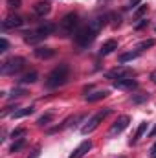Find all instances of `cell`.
Masks as SVG:
<instances>
[{
	"label": "cell",
	"mask_w": 156,
	"mask_h": 158,
	"mask_svg": "<svg viewBox=\"0 0 156 158\" xmlns=\"http://www.w3.org/2000/svg\"><path fill=\"white\" fill-rule=\"evenodd\" d=\"M68 74H70V66L68 64H59V66H55L50 74H48V77H46V86L48 88H57V86H61V85H64L66 81H68Z\"/></svg>",
	"instance_id": "6da1fadb"
},
{
	"label": "cell",
	"mask_w": 156,
	"mask_h": 158,
	"mask_svg": "<svg viewBox=\"0 0 156 158\" xmlns=\"http://www.w3.org/2000/svg\"><path fill=\"white\" fill-rule=\"evenodd\" d=\"M77 26H79V15L77 13H68V15H64L63 20L59 22V30H61V33H64V35H72V33L76 35Z\"/></svg>",
	"instance_id": "7a4b0ae2"
},
{
	"label": "cell",
	"mask_w": 156,
	"mask_h": 158,
	"mask_svg": "<svg viewBox=\"0 0 156 158\" xmlns=\"http://www.w3.org/2000/svg\"><path fill=\"white\" fill-rule=\"evenodd\" d=\"M26 64V59L24 57H11L7 61L2 63V74L6 76H13V74H18Z\"/></svg>",
	"instance_id": "3957f363"
},
{
	"label": "cell",
	"mask_w": 156,
	"mask_h": 158,
	"mask_svg": "<svg viewBox=\"0 0 156 158\" xmlns=\"http://www.w3.org/2000/svg\"><path fill=\"white\" fill-rule=\"evenodd\" d=\"M110 112H112V109L109 107V109H105V110H99L97 114H94L92 118L88 119V123H86V125H83L81 132H83V134H90V132H94V131H96V129L99 127V123H101L103 119L107 118V116H109Z\"/></svg>",
	"instance_id": "277c9868"
},
{
	"label": "cell",
	"mask_w": 156,
	"mask_h": 158,
	"mask_svg": "<svg viewBox=\"0 0 156 158\" xmlns=\"http://www.w3.org/2000/svg\"><path fill=\"white\" fill-rule=\"evenodd\" d=\"M96 31L92 30V28H88V26H84V28H81V30H77L76 31V35H74V39H76V42H77L81 48H88L92 42H94V39H96Z\"/></svg>",
	"instance_id": "5b68a950"
},
{
	"label": "cell",
	"mask_w": 156,
	"mask_h": 158,
	"mask_svg": "<svg viewBox=\"0 0 156 158\" xmlns=\"http://www.w3.org/2000/svg\"><path fill=\"white\" fill-rule=\"evenodd\" d=\"M129 123H130V118H129L127 114L119 116V118L112 123V127H110V131H109V136H110V138H114V136H117V134H121V132L129 127Z\"/></svg>",
	"instance_id": "8992f818"
},
{
	"label": "cell",
	"mask_w": 156,
	"mask_h": 158,
	"mask_svg": "<svg viewBox=\"0 0 156 158\" xmlns=\"http://www.w3.org/2000/svg\"><path fill=\"white\" fill-rule=\"evenodd\" d=\"M134 76V70L129 68V66H116L112 68L110 72H107V77L109 79H125V77H132Z\"/></svg>",
	"instance_id": "52a82bcc"
},
{
	"label": "cell",
	"mask_w": 156,
	"mask_h": 158,
	"mask_svg": "<svg viewBox=\"0 0 156 158\" xmlns=\"http://www.w3.org/2000/svg\"><path fill=\"white\" fill-rule=\"evenodd\" d=\"M109 19H110V13H109V15H97V17H94L92 20H88V28H92L96 33H99V31L103 30V26H107Z\"/></svg>",
	"instance_id": "ba28073f"
},
{
	"label": "cell",
	"mask_w": 156,
	"mask_h": 158,
	"mask_svg": "<svg viewBox=\"0 0 156 158\" xmlns=\"http://www.w3.org/2000/svg\"><path fill=\"white\" fill-rule=\"evenodd\" d=\"M24 24V19L20 15H9L4 22H2V28L4 30H15V28H20Z\"/></svg>",
	"instance_id": "9c48e42d"
},
{
	"label": "cell",
	"mask_w": 156,
	"mask_h": 158,
	"mask_svg": "<svg viewBox=\"0 0 156 158\" xmlns=\"http://www.w3.org/2000/svg\"><path fill=\"white\" fill-rule=\"evenodd\" d=\"M46 37H48V35H44L40 30L26 31V33H24V42H26V44H39V42H42Z\"/></svg>",
	"instance_id": "30bf717a"
},
{
	"label": "cell",
	"mask_w": 156,
	"mask_h": 158,
	"mask_svg": "<svg viewBox=\"0 0 156 158\" xmlns=\"http://www.w3.org/2000/svg\"><path fill=\"white\" fill-rule=\"evenodd\" d=\"M112 85L116 86V88H123V90H132V88H136L138 86V81L132 77H125V79H114L112 81Z\"/></svg>",
	"instance_id": "8fae6325"
},
{
	"label": "cell",
	"mask_w": 156,
	"mask_h": 158,
	"mask_svg": "<svg viewBox=\"0 0 156 158\" xmlns=\"http://www.w3.org/2000/svg\"><path fill=\"white\" fill-rule=\"evenodd\" d=\"M90 149H92V142L90 140H84V142H81L77 147L74 149V153L70 155V158H83Z\"/></svg>",
	"instance_id": "7c38bea8"
},
{
	"label": "cell",
	"mask_w": 156,
	"mask_h": 158,
	"mask_svg": "<svg viewBox=\"0 0 156 158\" xmlns=\"http://www.w3.org/2000/svg\"><path fill=\"white\" fill-rule=\"evenodd\" d=\"M33 53H35V57H39V59H51V57L55 55V50L50 48V46H37V48L33 50Z\"/></svg>",
	"instance_id": "4fadbf2b"
},
{
	"label": "cell",
	"mask_w": 156,
	"mask_h": 158,
	"mask_svg": "<svg viewBox=\"0 0 156 158\" xmlns=\"http://www.w3.org/2000/svg\"><path fill=\"white\" fill-rule=\"evenodd\" d=\"M114 50H117V40L116 39H109L103 42V46L99 48V55L105 57V55H110Z\"/></svg>",
	"instance_id": "5bb4252c"
},
{
	"label": "cell",
	"mask_w": 156,
	"mask_h": 158,
	"mask_svg": "<svg viewBox=\"0 0 156 158\" xmlns=\"http://www.w3.org/2000/svg\"><path fill=\"white\" fill-rule=\"evenodd\" d=\"M33 11H35L37 17H46L51 11V6H50V2H37L33 6Z\"/></svg>",
	"instance_id": "9a60e30c"
},
{
	"label": "cell",
	"mask_w": 156,
	"mask_h": 158,
	"mask_svg": "<svg viewBox=\"0 0 156 158\" xmlns=\"http://www.w3.org/2000/svg\"><path fill=\"white\" fill-rule=\"evenodd\" d=\"M109 96V90H97V92H94V94H86V101L88 103H94V101H99V99H103V98H107Z\"/></svg>",
	"instance_id": "2e32d148"
},
{
	"label": "cell",
	"mask_w": 156,
	"mask_h": 158,
	"mask_svg": "<svg viewBox=\"0 0 156 158\" xmlns=\"http://www.w3.org/2000/svg\"><path fill=\"white\" fill-rule=\"evenodd\" d=\"M140 50H134V52H127V53H121L119 57H117V61L123 64V63H129V61H132V59H136V57H140Z\"/></svg>",
	"instance_id": "e0dca14e"
},
{
	"label": "cell",
	"mask_w": 156,
	"mask_h": 158,
	"mask_svg": "<svg viewBox=\"0 0 156 158\" xmlns=\"http://www.w3.org/2000/svg\"><path fill=\"white\" fill-rule=\"evenodd\" d=\"M37 77H39V74H37V72H28V74H24L22 77L18 79V83H20V85H28V83L31 85V83H35V81H37Z\"/></svg>",
	"instance_id": "ac0fdd59"
},
{
	"label": "cell",
	"mask_w": 156,
	"mask_h": 158,
	"mask_svg": "<svg viewBox=\"0 0 156 158\" xmlns=\"http://www.w3.org/2000/svg\"><path fill=\"white\" fill-rule=\"evenodd\" d=\"M37 30H40V31H42L44 35H48V37H50V35H51V33H53V31L57 30V26H55L53 22H44V24H40Z\"/></svg>",
	"instance_id": "d6986e66"
},
{
	"label": "cell",
	"mask_w": 156,
	"mask_h": 158,
	"mask_svg": "<svg viewBox=\"0 0 156 158\" xmlns=\"http://www.w3.org/2000/svg\"><path fill=\"white\" fill-rule=\"evenodd\" d=\"M33 107H26V109H18V110H15L11 116H13V119H18V118H24V116H30V114H33Z\"/></svg>",
	"instance_id": "ffe728a7"
},
{
	"label": "cell",
	"mask_w": 156,
	"mask_h": 158,
	"mask_svg": "<svg viewBox=\"0 0 156 158\" xmlns=\"http://www.w3.org/2000/svg\"><path fill=\"white\" fill-rule=\"evenodd\" d=\"M147 125H149L147 121H142V123H140V127L136 129V134H134V138L130 140V143H136V142H138V140H140V138L143 136V132L147 131Z\"/></svg>",
	"instance_id": "44dd1931"
},
{
	"label": "cell",
	"mask_w": 156,
	"mask_h": 158,
	"mask_svg": "<svg viewBox=\"0 0 156 158\" xmlns=\"http://www.w3.org/2000/svg\"><path fill=\"white\" fill-rule=\"evenodd\" d=\"M51 119H53V112H46V114H42V116L37 119V125H40V127L50 125V123H51Z\"/></svg>",
	"instance_id": "7402d4cb"
},
{
	"label": "cell",
	"mask_w": 156,
	"mask_h": 158,
	"mask_svg": "<svg viewBox=\"0 0 156 158\" xmlns=\"http://www.w3.org/2000/svg\"><path fill=\"white\" fill-rule=\"evenodd\" d=\"M156 44V40L154 39H149V40H142V42H138V46H136V50H145V48H153Z\"/></svg>",
	"instance_id": "603a6c76"
},
{
	"label": "cell",
	"mask_w": 156,
	"mask_h": 158,
	"mask_svg": "<svg viewBox=\"0 0 156 158\" xmlns=\"http://www.w3.org/2000/svg\"><path fill=\"white\" fill-rule=\"evenodd\" d=\"M26 132H28V131H26L24 127H20V129H15V131L11 132V138H13V140H22V138L26 136Z\"/></svg>",
	"instance_id": "cb8c5ba5"
},
{
	"label": "cell",
	"mask_w": 156,
	"mask_h": 158,
	"mask_svg": "<svg viewBox=\"0 0 156 158\" xmlns=\"http://www.w3.org/2000/svg\"><path fill=\"white\" fill-rule=\"evenodd\" d=\"M24 145H26V140H24V138H22V140H17V142H15V143L11 145L9 153H17V151H20V149H22Z\"/></svg>",
	"instance_id": "d4e9b609"
},
{
	"label": "cell",
	"mask_w": 156,
	"mask_h": 158,
	"mask_svg": "<svg viewBox=\"0 0 156 158\" xmlns=\"http://www.w3.org/2000/svg\"><path fill=\"white\" fill-rule=\"evenodd\" d=\"M6 6L9 9H18L22 6V0H6Z\"/></svg>",
	"instance_id": "484cf974"
},
{
	"label": "cell",
	"mask_w": 156,
	"mask_h": 158,
	"mask_svg": "<svg viewBox=\"0 0 156 158\" xmlns=\"http://www.w3.org/2000/svg\"><path fill=\"white\" fill-rule=\"evenodd\" d=\"M145 13H147V6H140V7L134 11V19H142Z\"/></svg>",
	"instance_id": "4316f807"
},
{
	"label": "cell",
	"mask_w": 156,
	"mask_h": 158,
	"mask_svg": "<svg viewBox=\"0 0 156 158\" xmlns=\"http://www.w3.org/2000/svg\"><path fill=\"white\" fill-rule=\"evenodd\" d=\"M24 94H26L24 88H13L11 94H9V98H20V96H24Z\"/></svg>",
	"instance_id": "83f0119b"
},
{
	"label": "cell",
	"mask_w": 156,
	"mask_h": 158,
	"mask_svg": "<svg viewBox=\"0 0 156 158\" xmlns=\"http://www.w3.org/2000/svg\"><path fill=\"white\" fill-rule=\"evenodd\" d=\"M110 19H112V26H114V28H117V26L121 24V17L116 15V13H110Z\"/></svg>",
	"instance_id": "f1b7e54d"
},
{
	"label": "cell",
	"mask_w": 156,
	"mask_h": 158,
	"mask_svg": "<svg viewBox=\"0 0 156 158\" xmlns=\"http://www.w3.org/2000/svg\"><path fill=\"white\" fill-rule=\"evenodd\" d=\"M7 48H9V42H7L6 37H2V39H0V52L4 53V52H7Z\"/></svg>",
	"instance_id": "f546056e"
},
{
	"label": "cell",
	"mask_w": 156,
	"mask_h": 158,
	"mask_svg": "<svg viewBox=\"0 0 156 158\" xmlns=\"http://www.w3.org/2000/svg\"><path fill=\"white\" fill-rule=\"evenodd\" d=\"M147 99H149L147 94H143V96H132V103H142V101H147Z\"/></svg>",
	"instance_id": "4dcf8cb0"
},
{
	"label": "cell",
	"mask_w": 156,
	"mask_h": 158,
	"mask_svg": "<svg viewBox=\"0 0 156 158\" xmlns=\"http://www.w3.org/2000/svg\"><path fill=\"white\" fill-rule=\"evenodd\" d=\"M147 24H149V20H147V19H142V22L136 24V30H142V28H145Z\"/></svg>",
	"instance_id": "1f68e13d"
},
{
	"label": "cell",
	"mask_w": 156,
	"mask_h": 158,
	"mask_svg": "<svg viewBox=\"0 0 156 158\" xmlns=\"http://www.w3.org/2000/svg\"><path fill=\"white\" fill-rule=\"evenodd\" d=\"M140 2H142V0H130L129 7H136V6H140Z\"/></svg>",
	"instance_id": "d6a6232c"
},
{
	"label": "cell",
	"mask_w": 156,
	"mask_h": 158,
	"mask_svg": "<svg viewBox=\"0 0 156 158\" xmlns=\"http://www.w3.org/2000/svg\"><path fill=\"white\" fill-rule=\"evenodd\" d=\"M151 158H156V143L151 147Z\"/></svg>",
	"instance_id": "836d02e7"
},
{
	"label": "cell",
	"mask_w": 156,
	"mask_h": 158,
	"mask_svg": "<svg viewBox=\"0 0 156 158\" xmlns=\"http://www.w3.org/2000/svg\"><path fill=\"white\" fill-rule=\"evenodd\" d=\"M151 81H153V83L156 85V70L153 72V74H151Z\"/></svg>",
	"instance_id": "e575fe53"
},
{
	"label": "cell",
	"mask_w": 156,
	"mask_h": 158,
	"mask_svg": "<svg viewBox=\"0 0 156 158\" xmlns=\"http://www.w3.org/2000/svg\"><path fill=\"white\" fill-rule=\"evenodd\" d=\"M149 136H151V138H153V136H156V125H154V127H153V131L149 132Z\"/></svg>",
	"instance_id": "d590c367"
}]
</instances>
